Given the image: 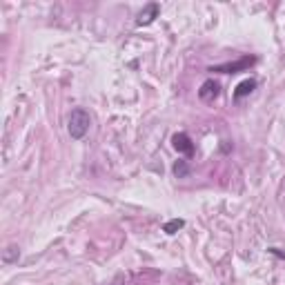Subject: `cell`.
I'll return each instance as SVG.
<instances>
[{
    "label": "cell",
    "instance_id": "6da1fadb",
    "mask_svg": "<svg viewBox=\"0 0 285 285\" xmlns=\"http://www.w3.org/2000/svg\"><path fill=\"white\" fill-rule=\"evenodd\" d=\"M89 125H92V116H89L87 109H83V107L71 109L69 120H67V132H69V136L74 138V141H83V138L87 136Z\"/></svg>",
    "mask_w": 285,
    "mask_h": 285
},
{
    "label": "cell",
    "instance_id": "7a4b0ae2",
    "mask_svg": "<svg viewBox=\"0 0 285 285\" xmlns=\"http://www.w3.org/2000/svg\"><path fill=\"white\" fill-rule=\"evenodd\" d=\"M254 62H256V58H254V56H243V58H238L236 62H225V65L209 67V71H218V74H238V71L249 69Z\"/></svg>",
    "mask_w": 285,
    "mask_h": 285
},
{
    "label": "cell",
    "instance_id": "3957f363",
    "mask_svg": "<svg viewBox=\"0 0 285 285\" xmlns=\"http://www.w3.org/2000/svg\"><path fill=\"white\" fill-rule=\"evenodd\" d=\"M172 145H174V149L178 151V154H183V156H187V158H191L194 156V142H191V138L187 136L185 132H178V134H174L172 136Z\"/></svg>",
    "mask_w": 285,
    "mask_h": 285
},
{
    "label": "cell",
    "instance_id": "277c9868",
    "mask_svg": "<svg viewBox=\"0 0 285 285\" xmlns=\"http://www.w3.org/2000/svg\"><path fill=\"white\" fill-rule=\"evenodd\" d=\"M218 94H221V85H218L214 78L205 80V83L200 85V89H198V98L203 102H214L218 98Z\"/></svg>",
    "mask_w": 285,
    "mask_h": 285
},
{
    "label": "cell",
    "instance_id": "5b68a950",
    "mask_svg": "<svg viewBox=\"0 0 285 285\" xmlns=\"http://www.w3.org/2000/svg\"><path fill=\"white\" fill-rule=\"evenodd\" d=\"M158 13H160V4H158V2L145 4V7H142V11L138 13V18H136V25H138V27L151 25V22H154L156 18H158Z\"/></svg>",
    "mask_w": 285,
    "mask_h": 285
},
{
    "label": "cell",
    "instance_id": "8992f818",
    "mask_svg": "<svg viewBox=\"0 0 285 285\" xmlns=\"http://www.w3.org/2000/svg\"><path fill=\"white\" fill-rule=\"evenodd\" d=\"M256 89V80L254 78H247V80H243V83L238 85V87L234 89V100H240V98H245V96H249V94Z\"/></svg>",
    "mask_w": 285,
    "mask_h": 285
},
{
    "label": "cell",
    "instance_id": "52a82bcc",
    "mask_svg": "<svg viewBox=\"0 0 285 285\" xmlns=\"http://www.w3.org/2000/svg\"><path fill=\"white\" fill-rule=\"evenodd\" d=\"M18 258H20V247H18L16 243L7 245V249L2 252V263H4V265H11V263H18Z\"/></svg>",
    "mask_w": 285,
    "mask_h": 285
},
{
    "label": "cell",
    "instance_id": "ba28073f",
    "mask_svg": "<svg viewBox=\"0 0 285 285\" xmlns=\"http://www.w3.org/2000/svg\"><path fill=\"white\" fill-rule=\"evenodd\" d=\"M183 227H185V221H183V218H172V221H167L163 225V232L172 236V234H176L178 230H183Z\"/></svg>",
    "mask_w": 285,
    "mask_h": 285
},
{
    "label": "cell",
    "instance_id": "9c48e42d",
    "mask_svg": "<svg viewBox=\"0 0 285 285\" xmlns=\"http://www.w3.org/2000/svg\"><path fill=\"white\" fill-rule=\"evenodd\" d=\"M172 169H174V176H176V178H187V176H190V163H187V160H176Z\"/></svg>",
    "mask_w": 285,
    "mask_h": 285
}]
</instances>
